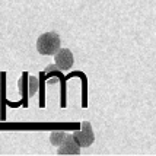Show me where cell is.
<instances>
[{"label":"cell","instance_id":"obj_1","mask_svg":"<svg viewBox=\"0 0 156 156\" xmlns=\"http://www.w3.org/2000/svg\"><path fill=\"white\" fill-rule=\"evenodd\" d=\"M61 40L57 32H45L38 37L37 40V50L42 55H54L60 50Z\"/></svg>","mask_w":156,"mask_h":156},{"label":"cell","instance_id":"obj_2","mask_svg":"<svg viewBox=\"0 0 156 156\" xmlns=\"http://www.w3.org/2000/svg\"><path fill=\"white\" fill-rule=\"evenodd\" d=\"M73 136H75V139L77 140V143L80 144L82 147H88V146H90L92 143L95 142V134H94L92 126L88 121L82 122V130L80 131H75Z\"/></svg>","mask_w":156,"mask_h":156},{"label":"cell","instance_id":"obj_3","mask_svg":"<svg viewBox=\"0 0 156 156\" xmlns=\"http://www.w3.org/2000/svg\"><path fill=\"white\" fill-rule=\"evenodd\" d=\"M18 86H19L20 94L23 95V98H31L34 96V94L37 92V88H38V80L32 77V76H28L27 73H23L22 77L18 82Z\"/></svg>","mask_w":156,"mask_h":156},{"label":"cell","instance_id":"obj_4","mask_svg":"<svg viewBox=\"0 0 156 156\" xmlns=\"http://www.w3.org/2000/svg\"><path fill=\"white\" fill-rule=\"evenodd\" d=\"M54 61H55V66L60 70H69V69H72L73 61H75L73 53L69 48H60L54 54Z\"/></svg>","mask_w":156,"mask_h":156},{"label":"cell","instance_id":"obj_5","mask_svg":"<svg viewBox=\"0 0 156 156\" xmlns=\"http://www.w3.org/2000/svg\"><path fill=\"white\" fill-rule=\"evenodd\" d=\"M80 147L82 146L77 143V140L75 139L73 133H72V134H67L66 140L58 146L57 153L58 155H79L80 153Z\"/></svg>","mask_w":156,"mask_h":156},{"label":"cell","instance_id":"obj_6","mask_svg":"<svg viewBox=\"0 0 156 156\" xmlns=\"http://www.w3.org/2000/svg\"><path fill=\"white\" fill-rule=\"evenodd\" d=\"M66 137H67V133L60 131V130H55V131L50 133V142H51V144H54V146H60L61 143L66 140Z\"/></svg>","mask_w":156,"mask_h":156}]
</instances>
